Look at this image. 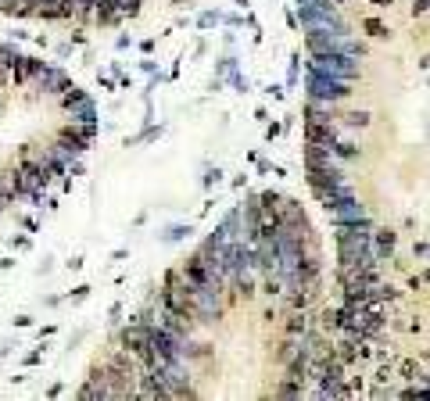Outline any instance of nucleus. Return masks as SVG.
<instances>
[{
  "instance_id": "nucleus-7",
  "label": "nucleus",
  "mask_w": 430,
  "mask_h": 401,
  "mask_svg": "<svg viewBox=\"0 0 430 401\" xmlns=\"http://www.w3.org/2000/svg\"><path fill=\"white\" fill-rule=\"evenodd\" d=\"M395 244H398V240H395V233H384V229H373V255H377V262L391 255Z\"/></svg>"
},
{
  "instance_id": "nucleus-6",
  "label": "nucleus",
  "mask_w": 430,
  "mask_h": 401,
  "mask_svg": "<svg viewBox=\"0 0 430 401\" xmlns=\"http://www.w3.org/2000/svg\"><path fill=\"white\" fill-rule=\"evenodd\" d=\"M61 108L72 115L76 125H97V108H94V100L86 97L83 90H76V87H69V90L61 93Z\"/></svg>"
},
{
  "instance_id": "nucleus-1",
  "label": "nucleus",
  "mask_w": 430,
  "mask_h": 401,
  "mask_svg": "<svg viewBox=\"0 0 430 401\" xmlns=\"http://www.w3.org/2000/svg\"><path fill=\"white\" fill-rule=\"evenodd\" d=\"M373 219L370 222H352V226H337V258L341 265H366L377 262L373 255Z\"/></svg>"
},
{
  "instance_id": "nucleus-2",
  "label": "nucleus",
  "mask_w": 430,
  "mask_h": 401,
  "mask_svg": "<svg viewBox=\"0 0 430 401\" xmlns=\"http://www.w3.org/2000/svg\"><path fill=\"white\" fill-rule=\"evenodd\" d=\"M305 47H309V54H322V51H341V54H352V57H366V54H370L366 39H359L352 33V26L309 29L305 33Z\"/></svg>"
},
{
  "instance_id": "nucleus-5",
  "label": "nucleus",
  "mask_w": 430,
  "mask_h": 401,
  "mask_svg": "<svg viewBox=\"0 0 430 401\" xmlns=\"http://www.w3.org/2000/svg\"><path fill=\"white\" fill-rule=\"evenodd\" d=\"M309 69L327 72V75H341V79H359L362 75V57L341 54V51H322V54H309Z\"/></svg>"
},
{
  "instance_id": "nucleus-8",
  "label": "nucleus",
  "mask_w": 430,
  "mask_h": 401,
  "mask_svg": "<svg viewBox=\"0 0 430 401\" xmlns=\"http://www.w3.org/2000/svg\"><path fill=\"white\" fill-rule=\"evenodd\" d=\"M337 125H341V130H348V133L366 130V125H370V112H348V115H337Z\"/></svg>"
},
{
  "instance_id": "nucleus-3",
  "label": "nucleus",
  "mask_w": 430,
  "mask_h": 401,
  "mask_svg": "<svg viewBox=\"0 0 430 401\" xmlns=\"http://www.w3.org/2000/svg\"><path fill=\"white\" fill-rule=\"evenodd\" d=\"M305 93L312 100H322V104H348L352 100V79H341V75H327V72H316L309 69V82H305Z\"/></svg>"
},
{
  "instance_id": "nucleus-9",
  "label": "nucleus",
  "mask_w": 430,
  "mask_h": 401,
  "mask_svg": "<svg viewBox=\"0 0 430 401\" xmlns=\"http://www.w3.org/2000/svg\"><path fill=\"white\" fill-rule=\"evenodd\" d=\"M334 4H337V8H341V4H352V0H334Z\"/></svg>"
},
{
  "instance_id": "nucleus-4",
  "label": "nucleus",
  "mask_w": 430,
  "mask_h": 401,
  "mask_svg": "<svg viewBox=\"0 0 430 401\" xmlns=\"http://www.w3.org/2000/svg\"><path fill=\"white\" fill-rule=\"evenodd\" d=\"M322 208H327V215L334 226H352V222H370V208H366V201L355 194V190H348V194H337L330 201H322Z\"/></svg>"
}]
</instances>
